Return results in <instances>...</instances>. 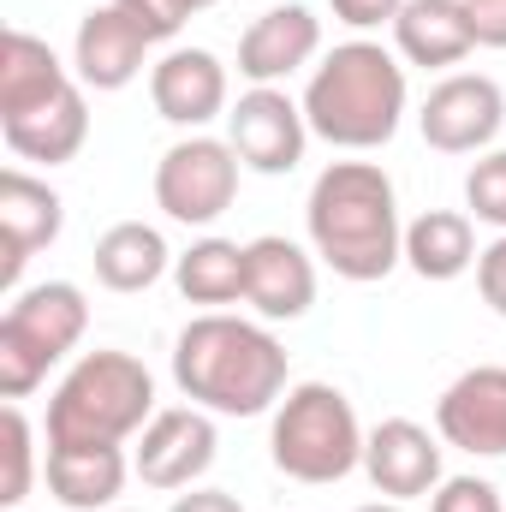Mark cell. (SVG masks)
Masks as SVG:
<instances>
[{
  "label": "cell",
  "instance_id": "e575fe53",
  "mask_svg": "<svg viewBox=\"0 0 506 512\" xmlns=\"http://www.w3.org/2000/svg\"><path fill=\"white\" fill-rule=\"evenodd\" d=\"M108 512H131V507H108Z\"/></svg>",
  "mask_w": 506,
  "mask_h": 512
},
{
  "label": "cell",
  "instance_id": "5b68a950",
  "mask_svg": "<svg viewBox=\"0 0 506 512\" xmlns=\"http://www.w3.org/2000/svg\"><path fill=\"white\" fill-rule=\"evenodd\" d=\"M364 423L352 411V399L328 382H298L286 387V399L274 405V429H268V453L274 471H286L292 483H340L364 465Z\"/></svg>",
  "mask_w": 506,
  "mask_h": 512
},
{
  "label": "cell",
  "instance_id": "4dcf8cb0",
  "mask_svg": "<svg viewBox=\"0 0 506 512\" xmlns=\"http://www.w3.org/2000/svg\"><path fill=\"white\" fill-rule=\"evenodd\" d=\"M477 48H506V0H465Z\"/></svg>",
  "mask_w": 506,
  "mask_h": 512
},
{
  "label": "cell",
  "instance_id": "8fae6325",
  "mask_svg": "<svg viewBox=\"0 0 506 512\" xmlns=\"http://www.w3.org/2000/svg\"><path fill=\"white\" fill-rule=\"evenodd\" d=\"M435 435L471 459H506V364H477L435 399Z\"/></svg>",
  "mask_w": 506,
  "mask_h": 512
},
{
  "label": "cell",
  "instance_id": "7402d4cb",
  "mask_svg": "<svg viewBox=\"0 0 506 512\" xmlns=\"http://www.w3.org/2000/svg\"><path fill=\"white\" fill-rule=\"evenodd\" d=\"M477 221L465 209H423L405 227V262L417 280H459L465 268H477Z\"/></svg>",
  "mask_w": 506,
  "mask_h": 512
},
{
  "label": "cell",
  "instance_id": "484cf974",
  "mask_svg": "<svg viewBox=\"0 0 506 512\" xmlns=\"http://www.w3.org/2000/svg\"><path fill=\"white\" fill-rule=\"evenodd\" d=\"M465 215L506 233V149H483L465 173Z\"/></svg>",
  "mask_w": 506,
  "mask_h": 512
},
{
  "label": "cell",
  "instance_id": "603a6c76",
  "mask_svg": "<svg viewBox=\"0 0 506 512\" xmlns=\"http://www.w3.org/2000/svg\"><path fill=\"white\" fill-rule=\"evenodd\" d=\"M96 280L108 286V292H149L179 256L167 251V239H161V227H149V221H120V227H108L102 239H96Z\"/></svg>",
  "mask_w": 506,
  "mask_h": 512
},
{
  "label": "cell",
  "instance_id": "cb8c5ba5",
  "mask_svg": "<svg viewBox=\"0 0 506 512\" xmlns=\"http://www.w3.org/2000/svg\"><path fill=\"white\" fill-rule=\"evenodd\" d=\"M173 280L185 292V304H203V310H227L245 298V245L239 239H197L191 251L173 262Z\"/></svg>",
  "mask_w": 506,
  "mask_h": 512
},
{
  "label": "cell",
  "instance_id": "ac0fdd59",
  "mask_svg": "<svg viewBox=\"0 0 506 512\" xmlns=\"http://www.w3.org/2000/svg\"><path fill=\"white\" fill-rule=\"evenodd\" d=\"M48 495L66 512H108L120 507L131 477L126 447H48Z\"/></svg>",
  "mask_w": 506,
  "mask_h": 512
},
{
  "label": "cell",
  "instance_id": "7c38bea8",
  "mask_svg": "<svg viewBox=\"0 0 506 512\" xmlns=\"http://www.w3.org/2000/svg\"><path fill=\"white\" fill-rule=\"evenodd\" d=\"M60 227H66L60 191L24 167H6L0 173V280H6V292H18L24 262L48 251L60 239Z\"/></svg>",
  "mask_w": 506,
  "mask_h": 512
},
{
  "label": "cell",
  "instance_id": "5bb4252c",
  "mask_svg": "<svg viewBox=\"0 0 506 512\" xmlns=\"http://www.w3.org/2000/svg\"><path fill=\"white\" fill-rule=\"evenodd\" d=\"M245 304L262 322H298L316 304V256L280 233L245 245Z\"/></svg>",
  "mask_w": 506,
  "mask_h": 512
},
{
  "label": "cell",
  "instance_id": "8992f818",
  "mask_svg": "<svg viewBox=\"0 0 506 512\" xmlns=\"http://www.w3.org/2000/svg\"><path fill=\"white\" fill-rule=\"evenodd\" d=\"M90 328V304L72 280H42L12 292L6 316H0V399H30L48 382V370L84 340Z\"/></svg>",
  "mask_w": 506,
  "mask_h": 512
},
{
  "label": "cell",
  "instance_id": "9a60e30c",
  "mask_svg": "<svg viewBox=\"0 0 506 512\" xmlns=\"http://www.w3.org/2000/svg\"><path fill=\"white\" fill-rule=\"evenodd\" d=\"M364 471L387 501L435 495L441 489V441L411 417H387L364 435Z\"/></svg>",
  "mask_w": 506,
  "mask_h": 512
},
{
  "label": "cell",
  "instance_id": "d6986e66",
  "mask_svg": "<svg viewBox=\"0 0 506 512\" xmlns=\"http://www.w3.org/2000/svg\"><path fill=\"white\" fill-rule=\"evenodd\" d=\"M393 48H399L405 66H429V72L459 66L477 48L465 0H405L399 18H393Z\"/></svg>",
  "mask_w": 506,
  "mask_h": 512
},
{
  "label": "cell",
  "instance_id": "4fadbf2b",
  "mask_svg": "<svg viewBox=\"0 0 506 512\" xmlns=\"http://www.w3.org/2000/svg\"><path fill=\"white\" fill-rule=\"evenodd\" d=\"M149 102L167 126L203 131L227 114V66L209 48H167L149 66Z\"/></svg>",
  "mask_w": 506,
  "mask_h": 512
},
{
  "label": "cell",
  "instance_id": "52a82bcc",
  "mask_svg": "<svg viewBox=\"0 0 506 512\" xmlns=\"http://www.w3.org/2000/svg\"><path fill=\"white\" fill-rule=\"evenodd\" d=\"M239 149L227 137L191 131L155 161V209L179 227H215L239 197Z\"/></svg>",
  "mask_w": 506,
  "mask_h": 512
},
{
  "label": "cell",
  "instance_id": "6da1fadb",
  "mask_svg": "<svg viewBox=\"0 0 506 512\" xmlns=\"http://www.w3.org/2000/svg\"><path fill=\"white\" fill-rule=\"evenodd\" d=\"M304 233H310V251L352 286L387 280L405 262L399 191L376 161L322 167L310 185V203H304Z\"/></svg>",
  "mask_w": 506,
  "mask_h": 512
},
{
  "label": "cell",
  "instance_id": "7a4b0ae2",
  "mask_svg": "<svg viewBox=\"0 0 506 512\" xmlns=\"http://www.w3.org/2000/svg\"><path fill=\"white\" fill-rule=\"evenodd\" d=\"M173 382L215 417H262L286 399V346L268 322L203 310L173 340Z\"/></svg>",
  "mask_w": 506,
  "mask_h": 512
},
{
  "label": "cell",
  "instance_id": "30bf717a",
  "mask_svg": "<svg viewBox=\"0 0 506 512\" xmlns=\"http://www.w3.org/2000/svg\"><path fill=\"white\" fill-rule=\"evenodd\" d=\"M417 126H423V143L441 155H483L506 126V96L483 72H453L429 90V102L417 108Z\"/></svg>",
  "mask_w": 506,
  "mask_h": 512
},
{
  "label": "cell",
  "instance_id": "e0dca14e",
  "mask_svg": "<svg viewBox=\"0 0 506 512\" xmlns=\"http://www.w3.org/2000/svg\"><path fill=\"white\" fill-rule=\"evenodd\" d=\"M149 36L131 24L126 12L108 0V6H90L78 18V36H72V72L84 90H126L131 78L149 66Z\"/></svg>",
  "mask_w": 506,
  "mask_h": 512
},
{
  "label": "cell",
  "instance_id": "3957f363",
  "mask_svg": "<svg viewBox=\"0 0 506 512\" xmlns=\"http://www.w3.org/2000/svg\"><path fill=\"white\" fill-rule=\"evenodd\" d=\"M405 66L393 48H381L370 36H352L340 42L304 84V120L310 137L346 149V155H364L393 143V131L405 126Z\"/></svg>",
  "mask_w": 506,
  "mask_h": 512
},
{
  "label": "cell",
  "instance_id": "f1b7e54d",
  "mask_svg": "<svg viewBox=\"0 0 506 512\" xmlns=\"http://www.w3.org/2000/svg\"><path fill=\"white\" fill-rule=\"evenodd\" d=\"M477 292H483V304H489L495 316H506V233L477 256Z\"/></svg>",
  "mask_w": 506,
  "mask_h": 512
},
{
  "label": "cell",
  "instance_id": "ffe728a7",
  "mask_svg": "<svg viewBox=\"0 0 506 512\" xmlns=\"http://www.w3.org/2000/svg\"><path fill=\"white\" fill-rule=\"evenodd\" d=\"M0 137L18 161H36V167H66L84 137H90V102H84V84L60 90L54 102L18 114V120H0Z\"/></svg>",
  "mask_w": 506,
  "mask_h": 512
},
{
  "label": "cell",
  "instance_id": "2e32d148",
  "mask_svg": "<svg viewBox=\"0 0 506 512\" xmlns=\"http://www.w3.org/2000/svg\"><path fill=\"white\" fill-rule=\"evenodd\" d=\"M316 54H322V18L310 6L286 0V6H268L251 30L239 36V78H251V84H286Z\"/></svg>",
  "mask_w": 506,
  "mask_h": 512
},
{
  "label": "cell",
  "instance_id": "44dd1931",
  "mask_svg": "<svg viewBox=\"0 0 506 512\" xmlns=\"http://www.w3.org/2000/svg\"><path fill=\"white\" fill-rule=\"evenodd\" d=\"M72 66H60V54L30 36V30H6L0 36V120H18L42 102H54L60 90H72Z\"/></svg>",
  "mask_w": 506,
  "mask_h": 512
},
{
  "label": "cell",
  "instance_id": "277c9868",
  "mask_svg": "<svg viewBox=\"0 0 506 512\" xmlns=\"http://www.w3.org/2000/svg\"><path fill=\"white\" fill-rule=\"evenodd\" d=\"M155 417V376L131 352H84L48 399V447H126Z\"/></svg>",
  "mask_w": 506,
  "mask_h": 512
},
{
  "label": "cell",
  "instance_id": "f546056e",
  "mask_svg": "<svg viewBox=\"0 0 506 512\" xmlns=\"http://www.w3.org/2000/svg\"><path fill=\"white\" fill-rule=\"evenodd\" d=\"M328 6H334L340 24H352V30H376V24H393V18H399L405 0H328Z\"/></svg>",
  "mask_w": 506,
  "mask_h": 512
},
{
  "label": "cell",
  "instance_id": "1f68e13d",
  "mask_svg": "<svg viewBox=\"0 0 506 512\" xmlns=\"http://www.w3.org/2000/svg\"><path fill=\"white\" fill-rule=\"evenodd\" d=\"M173 512H245V501L227 489H185V495H173Z\"/></svg>",
  "mask_w": 506,
  "mask_h": 512
},
{
  "label": "cell",
  "instance_id": "83f0119b",
  "mask_svg": "<svg viewBox=\"0 0 506 512\" xmlns=\"http://www.w3.org/2000/svg\"><path fill=\"white\" fill-rule=\"evenodd\" d=\"M114 6L126 12L149 42H173V36L185 30V18H191V6H185V0H114Z\"/></svg>",
  "mask_w": 506,
  "mask_h": 512
},
{
  "label": "cell",
  "instance_id": "d4e9b609",
  "mask_svg": "<svg viewBox=\"0 0 506 512\" xmlns=\"http://www.w3.org/2000/svg\"><path fill=\"white\" fill-rule=\"evenodd\" d=\"M0 453H6V483H0V507H24L30 483H36V429L24 417V405L0 411Z\"/></svg>",
  "mask_w": 506,
  "mask_h": 512
},
{
  "label": "cell",
  "instance_id": "d6a6232c",
  "mask_svg": "<svg viewBox=\"0 0 506 512\" xmlns=\"http://www.w3.org/2000/svg\"><path fill=\"white\" fill-rule=\"evenodd\" d=\"M358 512H411L405 501H370V507H358Z\"/></svg>",
  "mask_w": 506,
  "mask_h": 512
},
{
  "label": "cell",
  "instance_id": "836d02e7",
  "mask_svg": "<svg viewBox=\"0 0 506 512\" xmlns=\"http://www.w3.org/2000/svg\"><path fill=\"white\" fill-rule=\"evenodd\" d=\"M185 6H191V12H209V6H221V0H185Z\"/></svg>",
  "mask_w": 506,
  "mask_h": 512
},
{
  "label": "cell",
  "instance_id": "4316f807",
  "mask_svg": "<svg viewBox=\"0 0 506 512\" xmlns=\"http://www.w3.org/2000/svg\"><path fill=\"white\" fill-rule=\"evenodd\" d=\"M429 512H506V495L489 477H441L429 495Z\"/></svg>",
  "mask_w": 506,
  "mask_h": 512
},
{
  "label": "cell",
  "instance_id": "ba28073f",
  "mask_svg": "<svg viewBox=\"0 0 506 512\" xmlns=\"http://www.w3.org/2000/svg\"><path fill=\"white\" fill-rule=\"evenodd\" d=\"M215 447H221L215 411H203V405H167V411H155V417L143 423L137 453H131V471H137L149 489L185 495V489H197V483L209 477Z\"/></svg>",
  "mask_w": 506,
  "mask_h": 512
},
{
  "label": "cell",
  "instance_id": "9c48e42d",
  "mask_svg": "<svg viewBox=\"0 0 506 512\" xmlns=\"http://www.w3.org/2000/svg\"><path fill=\"white\" fill-rule=\"evenodd\" d=\"M227 143L239 149V161L262 173V179H280L304 161V143H310V120H304V102H292L280 84H251L233 108H227Z\"/></svg>",
  "mask_w": 506,
  "mask_h": 512
}]
</instances>
